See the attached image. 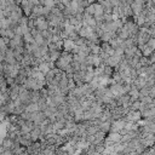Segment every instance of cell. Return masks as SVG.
I'll return each instance as SVG.
<instances>
[{"mask_svg": "<svg viewBox=\"0 0 155 155\" xmlns=\"http://www.w3.org/2000/svg\"><path fill=\"white\" fill-rule=\"evenodd\" d=\"M35 6H38V5H40V0H30Z\"/></svg>", "mask_w": 155, "mask_h": 155, "instance_id": "9a60e30c", "label": "cell"}, {"mask_svg": "<svg viewBox=\"0 0 155 155\" xmlns=\"http://www.w3.org/2000/svg\"><path fill=\"white\" fill-rule=\"evenodd\" d=\"M73 62V53L70 52H65V51H61V56L59 58L54 62V67L58 68L59 70L64 71L65 68Z\"/></svg>", "mask_w": 155, "mask_h": 155, "instance_id": "6da1fadb", "label": "cell"}, {"mask_svg": "<svg viewBox=\"0 0 155 155\" xmlns=\"http://www.w3.org/2000/svg\"><path fill=\"white\" fill-rule=\"evenodd\" d=\"M34 6H35V5H34L30 0H21V2H19V7H21V10L23 11V15L27 16V17H30Z\"/></svg>", "mask_w": 155, "mask_h": 155, "instance_id": "3957f363", "label": "cell"}, {"mask_svg": "<svg viewBox=\"0 0 155 155\" xmlns=\"http://www.w3.org/2000/svg\"><path fill=\"white\" fill-rule=\"evenodd\" d=\"M130 8H131L132 13H133L134 16H137V15H139V13L143 11V4H139V2L132 1V2L130 4Z\"/></svg>", "mask_w": 155, "mask_h": 155, "instance_id": "9c48e42d", "label": "cell"}, {"mask_svg": "<svg viewBox=\"0 0 155 155\" xmlns=\"http://www.w3.org/2000/svg\"><path fill=\"white\" fill-rule=\"evenodd\" d=\"M7 46H8V48H12V50L16 48V47H23V46H24L23 36H21V35H16V34H15V35L10 39Z\"/></svg>", "mask_w": 155, "mask_h": 155, "instance_id": "277c9868", "label": "cell"}, {"mask_svg": "<svg viewBox=\"0 0 155 155\" xmlns=\"http://www.w3.org/2000/svg\"><path fill=\"white\" fill-rule=\"evenodd\" d=\"M61 56V51H50L48 52V57L51 62H56Z\"/></svg>", "mask_w": 155, "mask_h": 155, "instance_id": "8fae6325", "label": "cell"}, {"mask_svg": "<svg viewBox=\"0 0 155 155\" xmlns=\"http://www.w3.org/2000/svg\"><path fill=\"white\" fill-rule=\"evenodd\" d=\"M125 127V120L124 119H117L111 121V126H110V131L109 132H121Z\"/></svg>", "mask_w": 155, "mask_h": 155, "instance_id": "5b68a950", "label": "cell"}, {"mask_svg": "<svg viewBox=\"0 0 155 155\" xmlns=\"http://www.w3.org/2000/svg\"><path fill=\"white\" fill-rule=\"evenodd\" d=\"M23 41H24V44H33V42H35V41H34V38H33V35H31L30 31H29V33H25V34L23 35Z\"/></svg>", "mask_w": 155, "mask_h": 155, "instance_id": "7c38bea8", "label": "cell"}, {"mask_svg": "<svg viewBox=\"0 0 155 155\" xmlns=\"http://www.w3.org/2000/svg\"><path fill=\"white\" fill-rule=\"evenodd\" d=\"M151 103H153V107H155V97L153 98V102H151Z\"/></svg>", "mask_w": 155, "mask_h": 155, "instance_id": "2e32d148", "label": "cell"}, {"mask_svg": "<svg viewBox=\"0 0 155 155\" xmlns=\"http://www.w3.org/2000/svg\"><path fill=\"white\" fill-rule=\"evenodd\" d=\"M1 155H13V151L11 149H4L1 151Z\"/></svg>", "mask_w": 155, "mask_h": 155, "instance_id": "5bb4252c", "label": "cell"}, {"mask_svg": "<svg viewBox=\"0 0 155 155\" xmlns=\"http://www.w3.org/2000/svg\"><path fill=\"white\" fill-rule=\"evenodd\" d=\"M75 42L73 41V40H70V39H63V46H62V48H63V51H65V52H73V50L75 48Z\"/></svg>", "mask_w": 155, "mask_h": 155, "instance_id": "52a82bcc", "label": "cell"}, {"mask_svg": "<svg viewBox=\"0 0 155 155\" xmlns=\"http://www.w3.org/2000/svg\"><path fill=\"white\" fill-rule=\"evenodd\" d=\"M110 126H111V121L108 120V121H101L98 127H99V131H102V132H104L107 134L110 131Z\"/></svg>", "mask_w": 155, "mask_h": 155, "instance_id": "30bf717a", "label": "cell"}, {"mask_svg": "<svg viewBox=\"0 0 155 155\" xmlns=\"http://www.w3.org/2000/svg\"><path fill=\"white\" fill-rule=\"evenodd\" d=\"M4 63L6 64H11V65H16L18 64L16 58H15V54H13V51L12 48H7L6 52H5V56H4Z\"/></svg>", "mask_w": 155, "mask_h": 155, "instance_id": "8992f818", "label": "cell"}, {"mask_svg": "<svg viewBox=\"0 0 155 155\" xmlns=\"http://www.w3.org/2000/svg\"><path fill=\"white\" fill-rule=\"evenodd\" d=\"M15 144H16V142L12 139V138H10V137H7V136H5L4 138H2V142H1V147H2V149H13V147H15Z\"/></svg>", "mask_w": 155, "mask_h": 155, "instance_id": "ba28073f", "label": "cell"}, {"mask_svg": "<svg viewBox=\"0 0 155 155\" xmlns=\"http://www.w3.org/2000/svg\"><path fill=\"white\" fill-rule=\"evenodd\" d=\"M33 23H34V28L38 29L39 31L47 30L50 28V24H48V22H47L45 16H40V17H36V18H33Z\"/></svg>", "mask_w": 155, "mask_h": 155, "instance_id": "7a4b0ae2", "label": "cell"}, {"mask_svg": "<svg viewBox=\"0 0 155 155\" xmlns=\"http://www.w3.org/2000/svg\"><path fill=\"white\" fill-rule=\"evenodd\" d=\"M147 44H148L153 50H155V38H150V39L147 41Z\"/></svg>", "mask_w": 155, "mask_h": 155, "instance_id": "4fadbf2b", "label": "cell"}]
</instances>
